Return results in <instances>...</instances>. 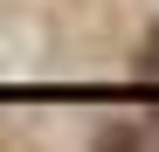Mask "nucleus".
Wrapping results in <instances>:
<instances>
[{
    "label": "nucleus",
    "mask_w": 159,
    "mask_h": 152,
    "mask_svg": "<svg viewBox=\"0 0 159 152\" xmlns=\"http://www.w3.org/2000/svg\"><path fill=\"white\" fill-rule=\"evenodd\" d=\"M104 152H139V132H125V124H118V132H104Z\"/></svg>",
    "instance_id": "1"
}]
</instances>
